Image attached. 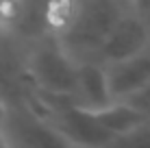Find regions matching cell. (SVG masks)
<instances>
[{"mask_svg": "<svg viewBox=\"0 0 150 148\" xmlns=\"http://www.w3.org/2000/svg\"><path fill=\"white\" fill-rule=\"evenodd\" d=\"M128 2L120 0H83L48 4L50 35L63 46L76 63H96L102 44L126 13Z\"/></svg>", "mask_w": 150, "mask_h": 148, "instance_id": "1", "label": "cell"}, {"mask_svg": "<svg viewBox=\"0 0 150 148\" xmlns=\"http://www.w3.org/2000/svg\"><path fill=\"white\" fill-rule=\"evenodd\" d=\"M24 72L41 98L72 100L74 96L79 63L65 52L52 35L28 44Z\"/></svg>", "mask_w": 150, "mask_h": 148, "instance_id": "2", "label": "cell"}, {"mask_svg": "<svg viewBox=\"0 0 150 148\" xmlns=\"http://www.w3.org/2000/svg\"><path fill=\"white\" fill-rule=\"evenodd\" d=\"M11 148H72L57 129L28 103H7L2 129Z\"/></svg>", "mask_w": 150, "mask_h": 148, "instance_id": "3", "label": "cell"}, {"mask_svg": "<svg viewBox=\"0 0 150 148\" xmlns=\"http://www.w3.org/2000/svg\"><path fill=\"white\" fill-rule=\"evenodd\" d=\"M146 50H150V35L144 26L142 18L133 9V2H128L126 13L117 20V24L109 33L107 42L102 44L96 63L111 65V63H117V61L131 59L135 55H142Z\"/></svg>", "mask_w": 150, "mask_h": 148, "instance_id": "4", "label": "cell"}, {"mask_svg": "<svg viewBox=\"0 0 150 148\" xmlns=\"http://www.w3.org/2000/svg\"><path fill=\"white\" fill-rule=\"evenodd\" d=\"M107 76V87L113 103L131 98L135 91L150 85V50L135 55L131 59L117 61L111 65H102Z\"/></svg>", "mask_w": 150, "mask_h": 148, "instance_id": "5", "label": "cell"}, {"mask_svg": "<svg viewBox=\"0 0 150 148\" xmlns=\"http://www.w3.org/2000/svg\"><path fill=\"white\" fill-rule=\"evenodd\" d=\"M70 103H74L85 111H98L113 103L109 96V87H107L105 68L100 63H79L76 89Z\"/></svg>", "mask_w": 150, "mask_h": 148, "instance_id": "6", "label": "cell"}, {"mask_svg": "<svg viewBox=\"0 0 150 148\" xmlns=\"http://www.w3.org/2000/svg\"><path fill=\"white\" fill-rule=\"evenodd\" d=\"M89 113L94 115L96 122L102 126V131H107L111 137L124 135L131 129H135L137 124L146 122L124 103H111V105L102 107V109H98V111H89Z\"/></svg>", "mask_w": 150, "mask_h": 148, "instance_id": "7", "label": "cell"}, {"mask_svg": "<svg viewBox=\"0 0 150 148\" xmlns=\"http://www.w3.org/2000/svg\"><path fill=\"white\" fill-rule=\"evenodd\" d=\"M107 148H150V120L137 124L128 133L113 137Z\"/></svg>", "mask_w": 150, "mask_h": 148, "instance_id": "8", "label": "cell"}, {"mask_svg": "<svg viewBox=\"0 0 150 148\" xmlns=\"http://www.w3.org/2000/svg\"><path fill=\"white\" fill-rule=\"evenodd\" d=\"M126 107H131L133 111L139 115V118L144 120H150V85H146V87H142L139 91H135V94L131 96V98L122 100Z\"/></svg>", "mask_w": 150, "mask_h": 148, "instance_id": "9", "label": "cell"}, {"mask_svg": "<svg viewBox=\"0 0 150 148\" xmlns=\"http://www.w3.org/2000/svg\"><path fill=\"white\" fill-rule=\"evenodd\" d=\"M133 9H135V13L142 18L144 26H146L148 35H150V0H137V2H133Z\"/></svg>", "mask_w": 150, "mask_h": 148, "instance_id": "10", "label": "cell"}, {"mask_svg": "<svg viewBox=\"0 0 150 148\" xmlns=\"http://www.w3.org/2000/svg\"><path fill=\"white\" fill-rule=\"evenodd\" d=\"M4 115H7V100L0 96V129H2V122H4Z\"/></svg>", "mask_w": 150, "mask_h": 148, "instance_id": "11", "label": "cell"}, {"mask_svg": "<svg viewBox=\"0 0 150 148\" xmlns=\"http://www.w3.org/2000/svg\"><path fill=\"white\" fill-rule=\"evenodd\" d=\"M0 148H11V144L7 142V137H4L2 131H0Z\"/></svg>", "mask_w": 150, "mask_h": 148, "instance_id": "12", "label": "cell"}]
</instances>
